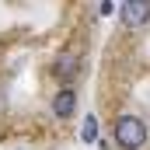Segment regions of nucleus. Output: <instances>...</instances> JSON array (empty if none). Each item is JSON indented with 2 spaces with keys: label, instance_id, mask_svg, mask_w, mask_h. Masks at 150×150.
<instances>
[{
  "label": "nucleus",
  "instance_id": "1",
  "mask_svg": "<svg viewBox=\"0 0 150 150\" xmlns=\"http://www.w3.org/2000/svg\"><path fill=\"white\" fill-rule=\"evenodd\" d=\"M112 133H115V147L119 150H143L147 147V136H150L147 122L140 115H119Z\"/></svg>",
  "mask_w": 150,
  "mask_h": 150
},
{
  "label": "nucleus",
  "instance_id": "2",
  "mask_svg": "<svg viewBox=\"0 0 150 150\" xmlns=\"http://www.w3.org/2000/svg\"><path fill=\"white\" fill-rule=\"evenodd\" d=\"M119 18H122L129 28H136V25L150 21V4L147 0H126V4H119Z\"/></svg>",
  "mask_w": 150,
  "mask_h": 150
},
{
  "label": "nucleus",
  "instance_id": "3",
  "mask_svg": "<svg viewBox=\"0 0 150 150\" xmlns=\"http://www.w3.org/2000/svg\"><path fill=\"white\" fill-rule=\"evenodd\" d=\"M77 70H80V52H77V49H67V52H59V56H56V63H52V74L59 77L63 84H67V80H74V77H77Z\"/></svg>",
  "mask_w": 150,
  "mask_h": 150
},
{
  "label": "nucleus",
  "instance_id": "4",
  "mask_svg": "<svg viewBox=\"0 0 150 150\" xmlns=\"http://www.w3.org/2000/svg\"><path fill=\"white\" fill-rule=\"evenodd\" d=\"M74 112H77V91L74 87H63V91L52 98V115H56V119H70Z\"/></svg>",
  "mask_w": 150,
  "mask_h": 150
},
{
  "label": "nucleus",
  "instance_id": "5",
  "mask_svg": "<svg viewBox=\"0 0 150 150\" xmlns=\"http://www.w3.org/2000/svg\"><path fill=\"white\" fill-rule=\"evenodd\" d=\"M98 119L94 115H84V126H80V143H98Z\"/></svg>",
  "mask_w": 150,
  "mask_h": 150
}]
</instances>
